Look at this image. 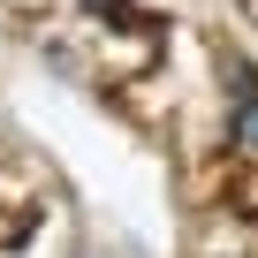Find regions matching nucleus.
I'll return each mask as SVG.
<instances>
[{
    "instance_id": "f257e3e1",
    "label": "nucleus",
    "mask_w": 258,
    "mask_h": 258,
    "mask_svg": "<svg viewBox=\"0 0 258 258\" xmlns=\"http://www.w3.org/2000/svg\"><path fill=\"white\" fill-rule=\"evenodd\" d=\"M235 145H243V152H258V99H243V106H235Z\"/></svg>"
},
{
    "instance_id": "f03ea898",
    "label": "nucleus",
    "mask_w": 258,
    "mask_h": 258,
    "mask_svg": "<svg viewBox=\"0 0 258 258\" xmlns=\"http://www.w3.org/2000/svg\"><path fill=\"white\" fill-rule=\"evenodd\" d=\"M84 8H91V16H114L121 31H137V8H129V0H84Z\"/></svg>"
}]
</instances>
